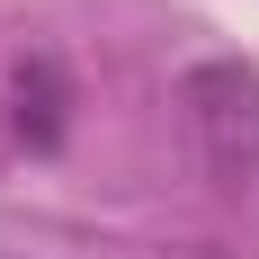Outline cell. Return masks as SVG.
Segmentation results:
<instances>
[{
  "mask_svg": "<svg viewBox=\"0 0 259 259\" xmlns=\"http://www.w3.org/2000/svg\"><path fill=\"white\" fill-rule=\"evenodd\" d=\"M9 99H18V134L36 143V152H54L63 125H72V90H63V72H54L45 54H27L18 80H9Z\"/></svg>",
  "mask_w": 259,
  "mask_h": 259,
  "instance_id": "2",
  "label": "cell"
},
{
  "mask_svg": "<svg viewBox=\"0 0 259 259\" xmlns=\"http://www.w3.org/2000/svg\"><path fill=\"white\" fill-rule=\"evenodd\" d=\"M179 125H188V152L206 161V179L224 188H250L259 179V72L214 54L179 80Z\"/></svg>",
  "mask_w": 259,
  "mask_h": 259,
  "instance_id": "1",
  "label": "cell"
}]
</instances>
